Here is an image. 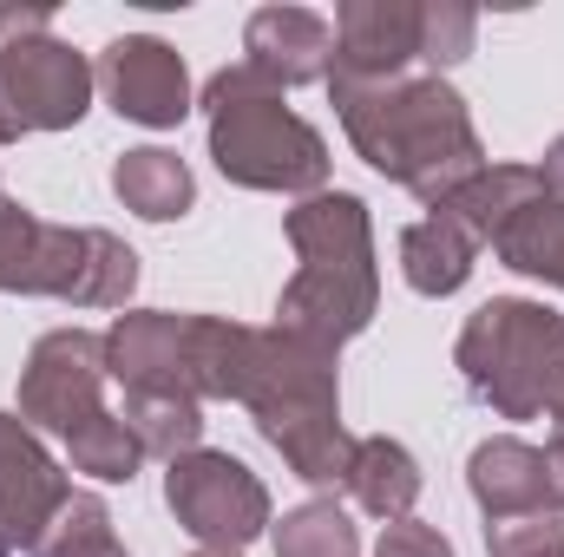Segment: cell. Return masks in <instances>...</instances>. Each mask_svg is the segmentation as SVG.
I'll return each mask as SVG.
<instances>
[{
  "mask_svg": "<svg viewBox=\"0 0 564 557\" xmlns=\"http://www.w3.org/2000/svg\"><path fill=\"white\" fill-rule=\"evenodd\" d=\"M545 197V177H539V164H479L440 210L486 250V243H499V230L525 210V204H539Z\"/></svg>",
  "mask_w": 564,
  "mask_h": 557,
  "instance_id": "16",
  "label": "cell"
},
{
  "mask_svg": "<svg viewBox=\"0 0 564 557\" xmlns=\"http://www.w3.org/2000/svg\"><path fill=\"white\" fill-rule=\"evenodd\" d=\"M473 479V499L486 518H532V512H552V485H545V452L525 446V439H486L466 466Z\"/></svg>",
  "mask_w": 564,
  "mask_h": 557,
  "instance_id": "15",
  "label": "cell"
},
{
  "mask_svg": "<svg viewBox=\"0 0 564 557\" xmlns=\"http://www.w3.org/2000/svg\"><path fill=\"white\" fill-rule=\"evenodd\" d=\"M93 73H99V92L112 99V112L132 119V125L164 132V125H177V119L191 112V73H184L177 46L151 40V33L112 40Z\"/></svg>",
  "mask_w": 564,
  "mask_h": 557,
  "instance_id": "10",
  "label": "cell"
},
{
  "mask_svg": "<svg viewBox=\"0 0 564 557\" xmlns=\"http://www.w3.org/2000/svg\"><path fill=\"white\" fill-rule=\"evenodd\" d=\"M33 557H126V545L112 538V512L86 492L66 499V512L46 525V538L33 545Z\"/></svg>",
  "mask_w": 564,
  "mask_h": 557,
  "instance_id": "26",
  "label": "cell"
},
{
  "mask_svg": "<svg viewBox=\"0 0 564 557\" xmlns=\"http://www.w3.org/2000/svg\"><path fill=\"white\" fill-rule=\"evenodd\" d=\"M204 112H210V157L230 184L243 190H289V197H315L328 184V144L315 125H302L282 106V86L270 73H257L250 59L224 66L204 86Z\"/></svg>",
  "mask_w": 564,
  "mask_h": 557,
  "instance_id": "4",
  "label": "cell"
},
{
  "mask_svg": "<svg viewBox=\"0 0 564 557\" xmlns=\"http://www.w3.org/2000/svg\"><path fill=\"white\" fill-rule=\"evenodd\" d=\"M328 92H335V112H341L355 151L381 177L408 184L426 210H440L486 164L479 132L466 119V99L433 73L426 79H341L335 73Z\"/></svg>",
  "mask_w": 564,
  "mask_h": 557,
  "instance_id": "1",
  "label": "cell"
},
{
  "mask_svg": "<svg viewBox=\"0 0 564 557\" xmlns=\"http://www.w3.org/2000/svg\"><path fill=\"white\" fill-rule=\"evenodd\" d=\"M86 263V230L40 223L13 197H0V288L7 295H59L73 302V282Z\"/></svg>",
  "mask_w": 564,
  "mask_h": 557,
  "instance_id": "12",
  "label": "cell"
},
{
  "mask_svg": "<svg viewBox=\"0 0 564 557\" xmlns=\"http://www.w3.org/2000/svg\"><path fill=\"white\" fill-rule=\"evenodd\" d=\"M73 479L59 459L33 439V426L0 414V557H20L46 538V525L66 512Z\"/></svg>",
  "mask_w": 564,
  "mask_h": 557,
  "instance_id": "9",
  "label": "cell"
},
{
  "mask_svg": "<svg viewBox=\"0 0 564 557\" xmlns=\"http://www.w3.org/2000/svg\"><path fill=\"white\" fill-rule=\"evenodd\" d=\"M408 59H421L414 0H341L335 7V73L341 79H401Z\"/></svg>",
  "mask_w": 564,
  "mask_h": 557,
  "instance_id": "13",
  "label": "cell"
},
{
  "mask_svg": "<svg viewBox=\"0 0 564 557\" xmlns=\"http://www.w3.org/2000/svg\"><path fill=\"white\" fill-rule=\"evenodd\" d=\"M289 243H295L302 270L282 288L276 328L322 354H341V341H355L381 302L368 204L348 190H315L289 210Z\"/></svg>",
  "mask_w": 564,
  "mask_h": 557,
  "instance_id": "2",
  "label": "cell"
},
{
  "mask_svg": "<svg viewBox=\"0 0 564 557\" xmlns=\"http://www.w3.org/2000/svg\"><path fill=\"white\" fill-rule=\"evenodd\" d=\"M243 59L270 73L282 92L335 79V26L308 7H257L243 26Z\"/></svg>",
  "mask_w": 564,
  "mask_h": 557,
  "instance_id": "14",
  "label": "cell"
},
{
  "mask_svg": "<svg viewBox=\"0 0 564 557\" xmlns=\"http://www.w3.org/2000/svg\"><path fill=\"white\" fill-rule=\"evenodd\" d=\"M164 499L177 512V525L197 538V545H224V551H243L263 525H270V492L263 479L230 459V452H184L171 459L164 472Z\"/></svg>",
  "mask_w": 564,
  "mask_h": 557,
  "instance_id": "7",
  "label": "cell"
},
{
  "mask_svg": "<svg viewBox=\"0 0 564 557\" xmlns=\"http://www.w3.org/2000/svg\"><path fill=\"white\" fill-rule=\"evenodd\" d=\"M106 335L86 328H53L33 341L26 368H20V419L40 433L73 439L86 419L106 414Z\"/></svg>",
  "mask_w": 564,
  "mask_h": 557,
  "instance_id": "8",
  "label": "cell"
},
{
  "mask_svg": "<svg viewBox=\"0 0 564 557\" xmlns=\"http://www.w3.org/2000/svg\"><path fill=\"white\" fill-rule=\"evenodd\" d=\"M66 459H73V472H93L99 485H126L144 466V446L132 439V426L119 414H99L66 439Z\"/></svg>",
  "mask_w": 564,
  "mask_h": 557,
  "instance_id": "24",
  "label": "cell"
},
{
  "mask_svg": "<svg viewBox=\"0 0 564 557\" xmlns=\"http://www.w3.org/2000/svg\"><path fill=\"white\" fill-rule=\"evenodd\" d=\"M539 177H545V197L564 204V139H552V151L539 157Z\"/></svg>",
  "mask_w": 564,
  "mask_h": 557,
  "instance_id": "31",
  "label": "cell"
},
{
  "mask_svg": "<svg viewBox=\"0 0 564 557\" xmlns=\"http://www.w3.org/2000/svg\"><path fill=\"white\" fill-rule=\"evenodd\" d=\"M375 557H453V545H446L433 525H421V518H394V525L381 532Z\"/></svg>",
  "mask_w": 564,
  "mask_h": 557,
  "instance_id": "29",
  "label": "cell"
},
{
  "mask_svg": "<svg viewBox=\"0 0 564 557\" xmlns=\"http://www.w3.org/2000/svg\"><path fill=\"white\" fill-rule=\"evenodd\" d=\"M243 407L257 414L263 439L289 459L295 479L308 485H348V459L355 439L341 426V394H335V354L282 335V328H257V361H250V387Z\"/></svg>",
  "mask_w": 564,
  "mask_h": 557,
  "instance_id": "3",
  "label": "cell"
},
{
  "mask_svg": "<svg viewBox=\"0 0 564 557\" xmlns=\"http://www.w3.org/2000/svg\"><path fill=\"white\" fill-rule=\"evenodd\" d=\"M473 256H479V243H473L446 210H433V217H421V223L401 230V276L414 282L421 295H453V288H466Z\"/></svg>",
  "mask_w": 564,
  "mask_h": 557,
  "instance_id": "20",
  "label": "cell"
},
{
  "mask_svg": "<svg viewBox=\"0 0 564 557\" xmlns=\"http://www.w3.org/2000/svg\"><path fill=\"white\" fill-rule=\"evenodd\" d=\"M466 387L506 419L558 414L564 401V315L545 302L499 295L466 315L459 348H453Z\"/></svg>",
  "mask_w": 564,
  "mask_h": 557,
  "instance_id": "5",
  "label": "cell"
},
{
  "mask_svg": "<svg viewBox=\"0 0 564 557\" xmlns=\"http://www.w3.org/2000/svg\"><path fill=\"white\" fill-rule=\"evenodd\" d=\"M132 288H139V256L112 230H86V263H79V282H73V308H126Z\"/></svg>",
  "mask_w": 564,
  "mask_h": 557,
  "instance_id": "25",
  "label": "cell"
},
{
  "mask_svg": "<svg viewBox=\"0 0 564 557\" xmlns=\"http://www.w3.org/2000/svg\"><path fill=\"white\" fill-rule=\"evenodd\" d=\"M119 419L132 426L144 459H164V466L204 446V407L191 394H126V414Z\"/></svg>",
  "mask_w": 564,
  "mask_h": 557,
  "instance_id": "22",
  "label": "cell"
},
{
  "mask_svg": "<svg viewBox=\"0 0 564 557\" xmlns=\"http://www.w3.org/2000/svg\"><path fill=\"white\" fill-rule=\"evenodd\" d=\"M257 361V328L224 315H191V394L197 401H243Z\"/></svg>",
  "mask_w": 564,
  "mask_h": 557,
  "instance_id": "18",
  "label": "cell"
},
{
  "mask_svg": "<svg viewBox=\"0 0 564 557\" xmlns=\"http://www.w3.org/2000/svg\"><path fill=\"white\" fill-rule=\"evenodd\" d=\"M552 419H558V426H564V401H558V414H552Z\"/></svg>",
  "mask_w": 564,
  "mask_h": 557,
  "instance_id": "33",
  "label": "cell"
},
{
  "mask_svg": "<svg viewBox=\"0 0 564 557\" xmlns=\"http://www.w3.org/2000/svg\"><path fill=\"white\" fill-rule=\"evenodd\" d=\"M492 250H499V263H506V270L564 288V204H558V197L525 204V210L499 230V243H492Z\"/></svg>",
  "mask_w": 564,
  "mask_h": 557,
  "instance_id": "21",
  "label": "cell"
},
{
  "mask_svg": "<svg viewBox=\"0 0 564 557\" xmlns=\"http://www.w3.org/2000/svg\"><path fill=\"white\" fill-rule=\"evenodd\" d=\"M545 485H552V512H564V426L545 446Z\"/></svg>",
  "mask_w": 564,
  "mask_h": 557,
  "instance_id": "30",
  "label": "cell"
},
{
  "mask_svg": "<svg viewBox=\"0 0 564 557\" xmlns=\"http://www.w3.org/2000/svg\"><path fill=\"white\" fill-rule=\"evenodd\" d=\"M191 557H243V551H224V545H197Z\"/></svg>",
  "mask_w": 564,
  "mask_h": 557,
  "instance_id": "32",
  "label": "cell"
},
{
  "mask_svg": "<svg viewBox=\"0 0 564 557\" xmlns=\"http://www.w3.org/2000/svg\"><path fill=\"white\" fill-rule=\"evenodd\" d=\"M93 86H99V73L66 40H53V33L7 40L0 46V144L79 125L93 106Z\"/></svg>",
  "mask_w": 564,
  "mask_h": 557,
  "instance_id": "6",
  "label": "cell"
},
{
  "mask_svg": "<svg viewBox=\"0 0 564 557\" xmlns=\"http://www.w3.org/2000/svg\"><path fill=\"white\" fill-rule=\"evenodd\" d=\"M112 190H119L126 210H139V217H151V223L184 217L191 197H197L191 164H184L177 151H164V144H139V151H126V157L112 164Z\"/></svg>",
  "mask_w": 564,
  "mask_h": 557,
  "instance_id": "19",
  "label": "cell"
},
{
  "mask_svg": "<svg viewBox=\"0 0 564 557\" xmlns=\"http://www.w3.org/2000/svg\"><path fill=\"white\" fill-rule=\"evenodd\" d=\"M486 551L492 557H564V518L558 512L492 518V525H486Z\"/></svg>",
  "mask_w": 564,
  "mask_h": 557,
  "instance_id": "28",
  "label": "cell"
},
{
  "mask_svg": "<svg viewBox=\"0 0 564 557\" xmlns=\"http://www.w3.org/2000/svg\"><path fill=\"white\" fill-rule=\"evenodd\" d=\"M106 374L126 394H191V315L164 308L119 315L106 328Z\"/></svg>",
  "mask_w": 564,
  "mask_h": 557,
  "instance_id": "11",
  "label": "cell"
},
{
  "mask_svg": "<svg viewBox=\"0 0 564 557\" xmlns=\"http://www.w3.org/2000/svg\"><path fill=\"white\" fill-rule=\"evenodd\" d=\"M479 40V13L459 7V0H440V7H421V59L433 66V79L446 66H459Z\"/></svg>",
  "mask_w": 564,
  "mask_h": 557,
  "instance_id": "27",
  "label": "cell"
},
{
  "mask_svg": "<svg viewBox=\"0 0 564 557\" xmlns=\"http://www.w3.org/2000/svg\"><path fill=\"white\" fill-rule=\"evenodd\" d=\"M276 557H361V532L335 499H308L276 525Z\"/></svg>",
  "mask_w": 564,
  "mask_h": 557,
  "instance_id": "23",
  "label": "cell"
},
{
  "mask_svg": "<svg viewBox=\"0 0 564 557\" xmlns=\"http://www.w3.org/2000/svg\"><path fill=\"white\" fill-rule=\"evenodd\" d=\"M348 499L394 525V518H414V499H421V466L401 439H355V459H348Z\"/></svg>",
  "mask_w": 564,
  "mask_h": 557,
  "instance_id": "17",
  "label": "cell"
}]
</instances>
